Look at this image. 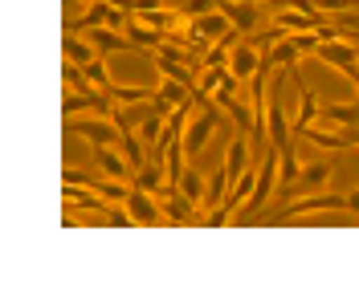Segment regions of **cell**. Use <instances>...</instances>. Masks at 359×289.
<instances>
[{
	"label": "cell",
	"instance_id": "30bf717a",
	"mask_svg": "<svg viewBox=\"0 0 359 289\" xmlns=\"http://www.w3.org/2000/svg\"><path fill=\"white\" fill-rule=\"evenodd\" d=\"M273 24L278 29H286V33H311V29H318L323 24V13H298V8H278L273 13Z\"/></svg>",
	"mask_w": 359,
	"mask_h": 289
},
{
	"label": "cell",
	"instance_id": "ba28073f",
	"mask_svg": "<svg viewBox=\"0 0 359 289\" xmlns=\"http://www.w3.org/2000/svg\"><path fill=\"white\" fill-rule=\"evenodd\" d=\"M94 163H98V171H102V176L123 179V183H127V179H131V171H135L118 147H94Z\"/></svg>",
	"mask_w": 359,
	"mask_h": 289
},
{
	"label": "cell",
	"instance_id": "484cf974",
	"mask_svg": "<svg viewBox=\"0 0 359 289\" xmlns=\"http://www.w3.org/2000/svg\"><path fill=\"white\" fill-rule=\"evenodd\" d=\"M62 78H66V90H74V94L98 90V86H94V82L86 78V69H82V66H74V62H66V66H62Z\"/></svg>",
	"mask_w": 359,
	"mask_h": 289
},
{
	"label": "cell",
	"instance_id": "5b68a950",
	"mask_svg": "<svg viewBox=\"0 0 359 289\" xmlns=\"http://www.w3.org/2000/svg\"><path fill=\"white\" fill-rule=\"evenodd\" d=\"M221 13L229 17V24H233L237 33H257V24H262L257 0H221Z\"/></svg>",
	"mask_w": 359,
	"mask_h": 289
},
{
	"label": "cell",
	"instance_id": "e0dca14e",
	"mask_svg": "<svg viewBox=\"0 0 359 289\" xmlns=\"http://www.w3.org/2000/svg\"><path fill=\"white\" fill-rule=\"evenodd\" d=\"M327 179H331V163L327 159H314L302 167V176H298V192H318V188H327Z\"/></svg>",
	"mask_w": 359,
	"mask_h": 289
},
{
	"label": "cell",
	"instance_id": "d4e9b609",
	"mask_svg": "<svg viewBox=\"0 0 359 289\" xmlns=\"http://www.w3.org/2000/svg\"><path fill=\"white\" fill-rule=\"evenodd\" d=\"M156 66L163 78H176V82H184V86H192V66L188 62H176V57H156Z\"/></svg>",
	"mask_w": 359,
	"mask_h": 289
},
{
	"label": "cell",
	"instance_id": "f546056e",
	"mask_svg": "<svg viewBox=\"0 0 359 289\" xmlns=\"http://www.w3.org/2000/svg\"><path fill=\"white\" fill-rule=\"evenodd\" d=\"M224 220H229V208H208V216H204V224H208V228H221Z\"/></svg>",
	"mask_w": 359,
	"mask_h": 289
},
{
	"label": "cell",
	"instance_id": "83f0119b",
	"mask_svg": "<svg viewBox=\"0 0 359 289\" xmlns=\"http://www.w3.org/2000/svg\"><path fill=\"white\" fill-rule=\"evenodd\" d=\"M180 8H184L192 21H196V17H208V13H217V8H221V0H184Z\"/></svg>",
	"mask_w": 359,
	"mask_h": 289
},
{
	"label": "cell",
	"instance_id": "1f68e13d",
	"mask_svg": "<svg viewBox=\"0 0 359 289\" xmlns=\"http://www.w3.org/2000/svg\"><path fill=\"white\" fill-rule=\"evenodd\" d=\"M114 8H127V13H135V0H111Z\"/></svg>",
	"mask_w": 359,
	"mask_h": 289
},
{
	"label": "cell",
	"instance_id": "7c38bea8",
	"mask_svg": "<svg viewBox=\"0 0 359 289\" xmlns=\"http://www.w3.org/2000/svg\"><path fill=\"white\" fill-rule=\"evenodd\" d=\"M323 127H359V102H327L318 111Z\"/></svg>",
	"mask_w": 359,
	"mask_h": 289
},
{
	"label": "cell",
	"instance_id": "f1b7e54d",
	"mask_svg": "<svg viewBox=\"0 0 359 289\" xmlns=\"http://www.w3.org/2000/svg\"><path fill=\"white\" fill-rule=\"evenodd\" d=\"M318 8H323V13H355L359 8V0H318Z\"/></svg>",
	"mask_w": 359,
	"mask_h": 289
},
{
	"label": "cell",
	"instance_id": "9a60e30c",
	"mask_svg": "<svg viewBox=\"0 0 359 289\" xmlns=\"http://www.w3.org/2000/svg\"><path fill=\"white\" fill-rule=\"evenodd\" d=\"M192 24H196V37H204V41H221V37L233 33V24H229V17H224L221 8L208 13V17H196Z\"/></svg>",
	"mask_w": 359,
	"mask_h": 289
},
{
	"label": "cell",
	"instance_id": "6da1fadb",
	"mask_svg": "<svg viewBox=\"0 0 359 289\" xmlns=\"http://www.w3.org/2000/svg\"><path fill=\"white\" fill-rule=\"evenodd\" d=\"M66 131L86 139L90 147H118V139H123V127L114 122L111 114H102V118H69Z\"/></svg>",
	"mask_w": 359,
	"mask_h": 289
},
{
	"label": "cell",
	"instance_id": "836d02e7",
	"mask_svg": "<svg viewBox=\"0 0 359 289\" xmlns=\"http://www.w3.org/2000/svg\"><path fill=\"white\" fill-rule=\"evenodd\" d=\"M355 102H359V82H355Z\"/></svg>",
	"mask_w": 359,
	"mask_h": 289
},
{
	"label": "cell",
	"instance_id": "ac0fdd59",
	"mask_svg": "<svg viewBox=\"0 0 359 289\" xmlns=\"http://www.w3.org/2000/svg\"><path fill=\"white\" fill-rule=\"evenodd\" d=\"M229 188H233V176L224 171V163H221V167H217V171L208 176V192H204V208H221V204H224V192H229Z\"/></svg>",
	"mask_w": 359,
	"mask_h": 289
},
{
	"label": "cell",
	"instance_id": "2e32d148",
	"mask_svg": "<svg viewBox=\"0 0 359 289\" xmlns=\"http://www.w3.org/2000/svg\"><path fill=\"white\" fill-rule=\"evenodd\" d=\"M135 188H143V192H156L159 200L176 188L172 179H168V171L163 167H139V179H135Z\"/></svg>",
	"mask_w": 359,
	"mask_h": 289
},
{
	"label": "cell",
	"instance_id": "44dd1931",
	"mask_svg": "<svg viewBox=\"0 0 359 289\" xmlns=\"http://www.w3.org/2000/svg\"><path fill=\"white\" fill-rule=\"evenodd\" d=\"M180 192L188 196V200H196L204 208V192H208V176H201L196 167H188L184 176H180Z\"/></svg>",
	"mask_w": 359,
	"mask_h": 289
},
{
	"label": "cell",
	"instance_id": "8fae6325",
	"mask_svg": "<svg viewBox=\"0 0 359 289\" xmlns=\"http://www.w3.org/2000/svg\"><path fill=\"white\" fill-rule=\"evenodd\" d=\"M62 53H66V62H74V66H82V69H86L94 57H98V49L90 45V37L74 33V29H69L66 37H62Z\"/></svg>",
	"mask_w": 359,
	"mask_h": 289
},
{
	"label": "cell",
	"instance_id": "d6a6232c",
	"mask_svg": "<svg viewBox=\"0 0 359 289\" xmlns=\"http://www.w3.org/2000/svg\"><path fill=\"white\" fill-rule=\"evenodd\" d=\"M347 143H351V147H359V127H351V131H347Z\"/></svg>",
	"mask_w": 359,
	"mask_h": 289
},
{
	"label": "cell",
	"instance_id": "603a6c76",
	"mask_svg": "<svg viewBox=\"0 0 359 289\" xmlns=\"http://www.w3.org/2000/svg\"><path fill=\"white\" fill-rule=\"evenodd\" d=\"M107 94H111L114 102H151V98H156V90L151 86H118V82H114Z\"/></svg>",
	"mask_w": 359,
	"mask_h": 289
},
{
	"label": "cell",
	"instance_id": "7402d4cb",
	"mask_svg": "<svg viewBox=\"0 0 359 289\" xmlns=\"http://www.w3.org/2000/svg\"><path fill=\"white\" fill-rule=\"evenodd\" d=\"M143 147H147V143H143V139H139L135 131H123V139H118V151L127 155V163H131L135 171L143 167Z\"/></svg>",
	"mask_w": 359,
	"mask_h": 289
},
{
	"label": "cell",
	"instance_id": "5bb4252c",
	"mask_svg": "<svg viewBox=\"0 0 359 289\" xmlns=\"http://www.w3.org/2000/svg\"><path fill=\"white\" fill-rule=\"evenodd\" d=\"M318 111H323V106H318V98H314L311 90H302V94H298V114H290L294 134H302L306 127H314V122H318Z\"/></svg>",
	"mask_w": 359,
	"mask_h": 289
},
{
	"label": "cell",
	"instance_id": "277c9868",
	"mask_svg": "<svg viewBox=\"0 0 359 289\" xmlns=\"http://www.w3.org/2000/svg\"><path fill=\"white\" fill-rule=\"evenodd\" d=\"M286 212H294V216H302V212H347V196H343V192H327V188H318V192H306V196L290 200Z\"/></svg>",
	"mask_w": 359,
	"mask_h": 289
},
{
	"label": "cell",
	"instance_id": "cb8c5ba5",
	"mask_svg": "<svg viewBox=\"0 0 359 289\" xmlns=\"http://www.w3.org/2000/svg\"><path fill=\"white\" fill-rule=\"evenodd\" d=\"M306 139H311L314 147H351L347 143V131H323V127H306Z\"/></svg>",
	"mask_w": 359,
	"mask_h": 289
},
{
	"label": "cell",
	"instance_id": "e575fe53",
	"mask_svg": "<svg viewBox=\"0 0 359 289\" xmlns=\"http://www.w3.org/2000/svg\"><path fill=\"white\" fill-rule=\"evenodd\" d=\"M66 4H74V0H66Z\"/></svg>",
	"mask_w": 359,
	"mask_h": 289
},
{
	"label": "cell",
	"instance_id": "4fadbf2b",
	"mask_svg": "<svg viewBox=\"0 0 359 289\" xmlns=\"http://www.w3.org/2000/svg\"><path fill=\"white\" fill-rule=\"evenodd\" d=\"M147 114H151V102H114V114H111V118L123 127V131H139Z\"/></svg>",
	"mask_w": 359,
	"mask_h": 289
},
{
	"label": "cell",
	"instance_id": "ffe728a7",
	"mask_svg": "<svg viewBox=\"0 0 359 289\" xmlns=\"http://www.w3.org/2000/svg\"><path fill=\"white\" fill-rule=\"evenodd\" d=\"M224 171H229L233 179L245 176V171H249V143H245V139H233V143H229V155H224Z\"/></svg>",
	"mask_w": 359,
	"mask_h": 289
},
{
	"label": "cell",
	"instance_id": "7a4b0ae2",
	"mask_svg": "<svg viewBox=\"0 0 359 289\" xmlns=\"http://www.w3.org/2000/svg\"><path fill=\"white\" fill-rule=\"evenodd\" d=\"M323 66H335V69H343L347 73V82L355 86L359 82V49L351 41H343V37H335V41H323L318 45V53H314Z\"/></svg>",
	"mask_w": 359,
	"mask_h": 289
},
{
	"label": "cell",
	"instance_id": "4dcf8cb0",
	"mask_svg": "<svg viewBox=\"0 0 359 289\" xmlns=\"http://www.w3.org/2000/svg\"><path fill=\"white\" fill-rule=\"evenodd\" d=\"M347 212H359V192H351V196H347Z\"/></svg>",
	"mask_w": 359,
	"mask_h": 289
},
{
	"label": "cell",
	"instance_id": "4316f807",
	"mask_svg": "<svg viewBox=\"0 0 359 289\" xmlns=\"http://www.w3.org/2000/svg\"><path fill=\"white\" fill-rule=\"evenodd\" d=\"M86 78H90L98 90H111V86H114V82H111V69H107V62H102V53H98V57L86 66Z\"/></svg>",
	"mask_w": 359,
	"mask_h": 289
},
{
	"label": "cell",
	"instance_id": "9c48e42d",
	"mask_svg": "<svg viewBox=\"0 0 359 289\" xmlns=\"http://www.w3.org/2000/svg\"><path fill=\"white\" fill-rule=\"evenodd\" d=\"M86 37L102 57H107V53H118V49H131V37L118 33V29H111V24H94V29H86Z\"/></svg>",
	"mask_w": 359,
	"mask_h": 289
},
{
	"label": "cell",
	"instance_id": "d6986e66",
	"mask_svg": "<svg viewBox=\"0 0 359 289\" xmlns=\"http://www.w3.org/2000/svg\"><path fill=\"white\" fill-rule=\"evenodd\" d=\"M127 37H131V45H139V49H159V45L168 41L163 33H156L151 24H143L139 17H131V24H127Z\"/></svg>",
	"mask_w": 359,
	"mask_h": 289
},
{
	"label": "cell",
	"instance_id": "52a82bcc",
	"mask_svg": "<svg viewBox=\"0 0 359 289\" xmlns=\"http://www.w3.org/2000/svg\"><path fill=\"white\" fill-rule=\"evenodd\" d=\"M229 69H233L241 82H249V78L262 69V53H257V45L253 41H237L233 45V53H229Z\"/></svg>",
	"mask_w": 359,
	"mask_h": 289
},
{
	"label": "cell",
	"instance_id": "8992f818",
	"mask_svg": "<svg viewBox=\"0 0 359 289\" xmlns=\"http://www.w3.org/2000/svg\"><path fill=\"white\" fill-rule=\"evenodd\" d=\"M163 216H168V224H196L201 220V204L188 200L180 188H172V192L163 196Z\"/></svg>",
	"mask_w": 359,
	"mask_h": 289
},
{
	"label": "cell",
	"instance_id": "3957f363",
	"mask_svg": "<svg viewBox=\"0 0 359 289\" xmlns=\"http://www.w3.org/2000/svg\"><path fill=\"white\" fill-rule=\"evenodd\" d=\"M127 208H131V216L135 224H163L168 216H163V200H159L156 192H143V188H135L131 183V192H127Z\"/></svg>",
	"mask_w": 359,
	"mask_h": 289
}]
</instances>
